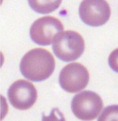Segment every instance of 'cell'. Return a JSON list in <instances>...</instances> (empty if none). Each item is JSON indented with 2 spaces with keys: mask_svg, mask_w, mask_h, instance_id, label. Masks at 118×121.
Instances as JSON below:
<instances>
[{
  "mask_svg": "<svg viewBox=\"0 0 118 121\" xmlns=\"http://www.w3.org/2000/svg\"><path fill=\"white\" fill-rule=\"evenodd\" d=\"M54 57L47 50L33 49L22 58L20 69L22 75L31 81L39 82L48 78L54 71Z\"/></svg>",
  "mask_w": 118,
  "mask_h": 121,
  "instance_id": "obj_1",
  "label": "cell"
},
{
  "mask_svg": "<svg viewBox=\"0 0 118 121\" xmlns=\"http://www.w3.org/2000/svg\"><path fill=\"white\" fill-rule=\"evenodd\" d=\"M52 50L57 57L65 62L76 60L83 53L85 43L79 33L67 30L57 35L53 41Z\"/></svg>",
  "mask_w": 118,
  "mask_h": 121,
  "instance_id": "obj_2",
  "label": "cell"
},
{
  "mask_svg": "<svg viewBox=\"0 0 118 121\" xmlns=\"http://www.w3.org/2000/svg\"><path fill=\"white\" fill-rule=\"evenodd\" d=\"M74 114L83 121H90L96 118L103 108L102 100L95 92L85 91L76 94L71 102Z\"/></svg>",
  "mask_w": 118,
  "mask_h": 121,
  "instance_id": "obj_3",
  "label": "cell"
},
{
  "mask_svg": "<svg viewBox=\"0 0 118 121\" xmlns=\"http://www.w3.org/2000/svg\"><path fill=\"white\" fill-rule=\"evenodd\" d=\"M64 29L61 21L51 16L42 17L32 23L30 35L34 43L41 46H48L53 42L58 34Z\"/></svg>",
  "mask_w": 118,
  "mask_h": 121,
  "instance_id": "obj_4",
  "label": "cell"
},
{
  "mask_svg": "<svg viewBox=\"0 0 118 121\" xmlns=\"http://www.w3.org/2000/svg\"><path fill=\"white\" fill-rule=\"evenodd\" d=\"M88 71L78 63L67 65L61 71L59 81L61 87L67 92L75 93L86 88L89 82Z\"/></svg>",
  "mask_w": 118,
  "mask_h": 121,
  "instance_id": "obj_5",
  "label": "cell"
},
{
  "mask_svg": "<svg viewBox=\"0 0 118 121\" xmlns=\"http://www.w3.org/2000/svg\"><path fill=\"white\" fill-rule=\"evenodd\" d=\"M79 12L82 21L92 27L105 24L111 16V9L105 0H84L80 4Z\"/></svg>",
  "mask_w": 118,
  "mask_h": 121,
  "instance_id": "obj_6",
  "label": "cell"
},
{
  "mask_svg": "<svg viewBox=\"0 0 118 121\" xmlns=\"http://www.w3.org/2000/svg\"><path fill=\"white\" fill-rule=\"evenodd\" d=\"M8 95L13 107L19 110H26L32 107L37 99V91L31 83L19 80L10 86Z\"/></svg>",
  "mask_w": 118,
  "mask_h": 121,
  "instance_id": "obj_7",
  "label": "cell"
},
{
  "mask_svg": "<svg viewBox=\"0 0 118 121\" xmlns=\"http://www.w3.org/2000/svg\"><path fill=\"white\" fill-rule=\"evenodd\" d=\"M30 7L35 12L47 14L58 8L62 0H28Z\"/></svg>",
  "mask_w": 118,
  "mask_h": 121,
  "instance_id": "obj_8",
  "label": "cell"
},
{
  "mask_svg": "<svg viewBox=\"0 0 118 121\" xmlns=\"http://www.w3.org/2000/svg\"><path fill=\"white\" fill-rule=\"evenodd\" d=\"M98 121H118V105L109 106L105 108Z\"/></svg>",
  "mask_w": 118,
  "mask_h": 121,
  "instance_id": "obj_9",
  "label": "cell"
},
{
  "mask_svg": "<svg viewBox=\"0 0 118 121\" xmlns=\"http://www.w3.org/2000/svg\"><path fill=\"white\" fill-rule=\"evenodd\" d=\"M42 121H66L64 115L58 108H53L48 116L43 113Z\"/></svg>",
  "mask_w": 118,
  "mask_h": 121,
  "instance_id": "obj_10",
  "label": "cell"
},
{
  "mask_svg": "<svg viewBox=\"0 0 118 121\" xmlns=\"http://www.w3.org/2000/svg\"><path fill=\"white\" fill-rule=\"evenodd\" d=\"M108 63L111 69L118 73V48L114 50L110 54Z\"/></svg>",
  "mask_w": 118,
  "mask_h": 121,
  "instance_id": "obj_11",
  "label": "cell"
}]
</instances>
